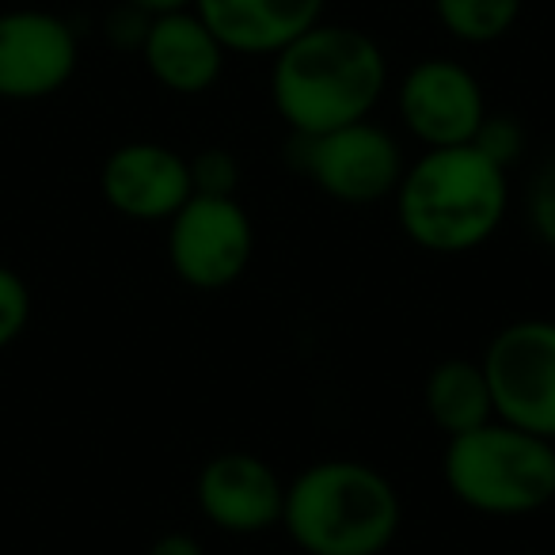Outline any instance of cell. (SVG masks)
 <instances>
[{
    "mask_svg": "<svg viewBox=\"0 0 555 555\" xmlns=\"http://www.w3.org/2000/svg\"><path fill=\"white\" fill-rule=\"evenodd\" d=\"M388 88V57L362 27L324 24L270 57V103L297 138H320L373 115Z\"/></svg>",
    "mask_w": 555,
    "mask_h": 555,
    "instance_id": "cell-1",
    "label": "cell"
},
{
    "mask_svg": "<svg viewBox=\"0 0 555 555\" xmlns=\"http://www.w3.org/2000/svg\"><path fill=\"white\" fill-rule=\"evenodd\" d=\"M403 236L430 255H468L499 232L509 209L506 168L476 145L426 149L392 194Z\"/></svg>",
    "mask_w": 555,
    "mask_h": 555,
    "instance_id": "cell-2",
    "label": "cell"
},
{
    "mask_svg": "<svg viewBox=\"0 0 555 555\" xmlns=\"http://www.w3.org/2000/svg\"><path fill=\"white\" fill-rule=\"evenodd\" d=\"M400 525V491L365 461H317L286 483L282 529L305 555H380Z\"/></svg>",
    "mask_w": 555,
    "mask_h": 555,
    "instance_id": "cell-3",
    "label": "cell"
},
{
    "mask_svg": "<svg viewBox=\"0 0 555 555\" xmlns=\"http://www.w3.org/2000/svg\"><path fill=\"white\" fill-rule=\"evenodd\" d=\"M441 476L449 494L476 514H537L555 502V441L491 418L449 438Z\"/></svg>",
    "mask_w": 555,
    "mask_h": 555,
    "instance_id": "cell-4",
    "label": "cell"
},
{
    "mask_svg": "<svg viewBox=\"0 0 555 555\" xmlns=\"http://www.w3.org/2000/svg\"><path fill=\"white\" fill-rule=\"evenodd\" d=\"M479 365L494 418L555 441V320L525 317L499 327Z\"/></svg>",
    "mask_w": 555,
    "mask_h": 555,
    "instance_id": "cell-5",
    "label": "cell"
},
{
    "mask_svg": "<svg viewBox=\"0 0 555 555\" xmlns=\"http://www.w3.org/2000/svg\"><path fill=\"white\" fill-rule=\"evenodd\" d=\"M255 255V224L236 194H191L168 217V262L198 294L236 286Z\"/></svg>",
    "mask_w": 555,
    "mask_h": 555,
    "instance_id": "cell-6",
    "label": "cell"
},
{
    "mask_svg": "<svg viewBox=\"0 0 555 555\" xmlns=\"http://www.w3.org/2000/svg\"><path fill=\"white\" fill-rule=\"evenodd\" d=\"M301 168L320 191L343 206H373L396 194L403 179V149L373 118L301 138Z\"/></svg>",
    "mask_w": 555,
    "mask_h": 555,
    "instance_id": "cell-7",
    "label": "cell"
},
{
    "mask_svg": "<svg viewBox=\"0 0 555 555\" xmlns=\"http://www.w3.org/2000/svg\"><path fill=\"white\" fill-rule=\"evenodd\" d=\"M400 118L426 149L472 145L487 118L483 85L453 57H423L400 80Z\"/></svg>",
    "mask_w": 555,
    "mask_h": 555,
    "instance_id": "cell-8",
    "label": "cell"
},
{
    "mask_svg": "<svg viewBox=\"0 0 555 555\" xmlns=\"http://www.w3.org/2000/svg\"><path fill=\"white\" fill-rule=\"evenodd\" d=\"M80 47L62 16L42 9L0 12V100H47L73 80Z\"/></svg>",
    "mask_w": 555,
    "mask_h": 555,
    "instance_id": "cell-9",
    "label": "cell"
},
{
    "mask_svg": "<svg viewBox=\"0 0 555 555\" xmlns=\"http://www.w3.org/2000/svg\"><path fill=\"white\" fill-rule=\"evenodd\" d=\"M194 499L214 529L232 537H255L282 525L286 483L255 453H217L194 479Z\"/></svg>",
    "mask_w": 555,
    "mask_h": 555,
    "instance_id": "cell-10",
    "label": "cell"
},
{
    "mask_svg": "<svg viewBox=\"0 0 555 555\" xmlns=\"http://www.w3.org/2000/svg\"><path fill=\"white\" fill-rule=\"evenodd\" d=\"M100 191L115 214L133 221H168L194 194L191 160L156 141H130L103 160Z\"/></svg>",
    "mask_w": 555,
    "mask_h": 555,
    "instance_id": "cell-11",
    "label": "cell"
},
{
    "mask_svg": "<svg viewBox=\"0 0 555 555\" xmlns=\"http://www.w3.org/2000/svg\"><path fill=\"white\" fill-rule=\"evenodd\" d=\"M141 57L149 77L176 95H202L221 80L229 50L217 42L194 9L149 16L141 35Z\"/></svg>",
    "mask_w": 555,
    "mask_h": 555,
    "instance_id": "cell-12",
    "label": "cell"
},
{
    "mask_svg": "<svg viewBox=\"0 0 555 555\" xmlns=\"http://www.w3.org/2000/svg\"><path fill=\"white\" fill-rule=\"evenodd\" d=\"M191 9L229 54L274 57L324 20L327 0H194Z\"/></svg>",
    "mask_w": 555,
    "mask_h": 555,
    "instance_id": "cell-13",
    "label": "cell"
},
{
    "mask_svg": "<svg viewBox=\"0 0 555 555\" xmlns=\"http://www.w3.org/2000/svg\"><path fill=\"white\" fill-rule=\"evenodd\" d=\"M423 408H426V418H430L446 438H456V434H468V430H476V426L491 423L494 400H491V385H487L483 365L468 362V358H446V362H438L426 373Z\"/></svg>",
    "mask_w": 555,
    "mask_h": 555,
    "instance_id": "cell-14",
    "label": "cell"
},
{
    "mask_svg": "<svg viewBox=\"0 0 555 555\" xmlns=\"http://www.w3.org/2000/svg\"><path fill=\"white\" fill-rule=\"evenodd\" d=\"M525 0H434L438 24L468 47H491L514 31Z\"/></svg>",
    "mask_w": 555,
    "mask_h": 555,
    "instance_id": "cell-15",
    "label": "cell"
},
{
    "mask_svg": "<svg viewBox=\"0 0 555 555\" xmlns=\"http://www.w3.org/2000/svg\"><path fill=\"white\" fill-rule=\"evenodd\" d=\"M27 320H31V289L16 270L0 262V350L24 335Z\"/></svg>",
    "mask_w": 555,
    "mask_h": 555,
    "instance_id": "cell-16",
    "label": "cell"
},
{
    "mask_svg": "<svg viewBox=\"0 0 555 555\" xmlns=\"http://www.w3.org/2000/svg\"><path fill=\"white\" fill-rule=\"evenodd\" d=\"M191 183L194 194H236L240 186V164L224 149H206L191 160Z\"/></svg>",
    "mask_w": 555,
    "mask_h": 555,
    "instance_id": "cell-17",
    "label": "cell"
},
{
    "mask_svg": "<svg viewBox=\"0 0 555 555\" xmlns=\"http://www.w3.org/2000/svg\"><path fill=\"white\" fill-rule=\"evenodd\" d=\"M472 145H476L479 153L491 156V160L499 164V168L509 171L517 164V156H521V149H525V133H521V126H517L514 118H506V115H499V118L487 115Z\"/></svg>",
    "mask_w": 555,
    "mask_h": 555,
    "instance_id": "cell-18",
    "label": "cell"
},
{
    "mask_svg": "<svg viewBox=\"0 0 555 555\" xmlns=\"http://www.w3.org/2000/svg\"><path fill=\"white\" fill-rule=\"evenodd\" d=\"M529 224L547 247H555V153L540 164L529 191Z\"/></svg>",
    "mask_w": 555,
    "mask_h": 555,
    "instance_id": "cell-19",
    "label": "cell"
},
{
    "mask_svg": "<svg viewBox=\"0 0 555 555\" xmlns=\"http://www.w3.org/2000/svg\"><path fill=\"white\" fill-rule=\"evenodd\" d=\"M145 555H206V547L191 537V532H164L153 540Z\"/></svg>",
    "mask_w": 555,
    "mask_h": 555,
    "instance_id": "cell-20",
    "label": "cell"
},
{
    "mask_svg": "<svg viewBox=\"0 0 555 555\" xmlns=\"http://www.w3.org/2000/svg\"><path fill=\"white\" fill-rule=\"evenodd\" d=\"M130 9H138L141 16H160V12H179V9H191L194 0H126Z\"/></svg>",
    "mask_w": 555,
    "mask_h": 555,
    "instance_id": "cell-21",
    "label": "cell"
},
{
    "mask_svg": "<svg viewBox=\"0 0 555 555\" xmlns=\"http://www.w3.org/2000/svg\"><path fill=\"white\" fill-rule=\"evenodd\" d=\"M514 555H544V552H514Z\"/></svg>",
    "mask_w": 555,
    "mask_h": 555,
    "instance_id": "cell-22",
    "label": "cell"
}]
</instances>
